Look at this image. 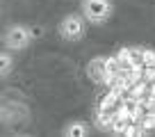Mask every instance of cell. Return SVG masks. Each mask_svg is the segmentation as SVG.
I'll list each match as a JSON object with an SVG mask.
<instances>
[{"label": "cell", "mask_w": 155, "mask_h": 137, "mask_svg": "<svg viewBox=\"0 0 155 137\" xmlns=\"http://www.w3.org/2000/svg\"><path fill=\"white\" fill-rule=\"evenodd\" d=\"M141 132H146V130H153L155 128V112L153 110H148V112H146V117H141Z\"/></svg>", "instance_id": "7"}, {"label": "cell", "mask_w": 155, "mask_h": 137, "mask_svg": "<svg viewBox=\"0 0 155 137\" xmlns=\"http://www.w3.org/2000/svg\"><path fill=\"white\" fill-rule=\"evenodd\" d=\"M57 32L64 41H80L87 34V18L82 14H66L59 21Z\"/></svg>", "instance_id": "2"}, {"label": "cell", "mask_w": 155, "mask_h": 137, "mask_svg": "<svg viewBox=\"0 0 155 137\" xmlns=\"http://www.w3.org/2000/svg\"><path fill=\"white\" fill-rule=\"evenodd\" d=\"M153 68H155V64H153Z\"/></svg>", "instance_id": "8"}, {"label": "cell", "mask_w": 155, "mask_h": 137, "mask_svg": "<svg viewBox=\"0 0 155 137\" xmlns=\"http://www.w3.org/2000/svg\"><path fill=\"white\" fill-rule=\"evenodd\" d=\"M87 75L96 85H107V87H112L119 73L110 71V66H107V57H94L91 62L87 64Z\"/></svg>", "instance_id": "4"}, {"label": "cell", "mask_w": 155, "mask_h": 137, "mask_svg": "<svg viewBox=\"0 0 155 137\" xmlns=\"http://www.w3.org/2000/svg\"><path fill=\"white\" fill-rule=\"evenodd\" d=\"M80 14L91 25H105L114 14V5H112V0H82Z\"/></svg>", "instance_id": "1"}, {"label": "cell", "mask_w": 155, "mask_h": 137, "mask_svg": "<svg viewBox=\"0 0 155 137\" xmlns=\"http://www.w3.org/2000/svg\"><path fill=\"white\" fill-rule=\"evenodd\" d=\"M64 137H87L89 135V123L87 121H71L62 128Z\"/></svg>", "instance_id": "5"}, {"label": "cell", "mask_w": 155, "mask_h": 137, "mask_svg": "<svg viewBox=\"0 0 155 137\" xmlns=\"http://www.w3.org/2000/svg\"><path fill=\"white\" fill-rule=\"evenodd\" d=\"M12 71H14V55L0 53V78H7Z\"/></svg>", "instance_id": "6"}, {"label": "cell", "mask_w": 155, "mask_h": 137, "mask_svg": "<svg viewBox=\"0 0 155 137\" xmlns=\"http://www.w3.org/2000/svg\"><path fill=\"white\" fill-rule=\"evenodd\" d=\"M34 37H37V34H34L28 25L14 23V25H9V28L5 30V34H2V44H5L7 50H25Z\"/></svg>", "instance_id": "3"}]
</instances>
